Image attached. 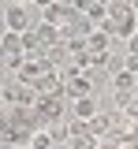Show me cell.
I'll use <instances>...</instances> for the list:
<instances>
[{
  "label": "cell",
  "instance_id": "6",
  "mask_svg": "<svg viewBox=\"0 0 138 149\" xmlns=\"http://www.w3.org/2000/svg\"><path fill=\"white\" fill-rule=\"evenodd\" d=\"M75 8H79L90 22H93V19H101V22L108 19V4H97V0H86V4H75Z\"/></svg>",
  "mask_w": 138,
  "mask_h": 149
},
{
  "label": "cell",
  "instance_id": "4",
  "mask_svg": "<svg viewBox=\"0 0 138 149\" xmlns=\"http://www.w3.org/2000/svg\"><path fill=\"white\" fill-rule=\"evenodd\" d=\"M97 116H101V108H97V101H93V97L75 101V108H71V119H86V123H90V119H97Z\"/></svg>",
  "mask_w": 138,
  "mask_h": 149
},
{
  "label": "cell",
  "instance_id": "9",
  "mask_svg": "<svg viewBox=\"0 0 138 149\" xmlns=\"http://www.w3.org/2000/svg\"><path fill=\"white\" fill-rule=\"evenodd\" d=\"M8 34H11V30H8V22H4V15H0V41H4Z\"/></svg>",
  "mask_w": 138,
  "mask_h": 149
},
{
  "label": "cell",
  "instance_id": "5",
  "mask_svg": "<svg viewBox=\"0 0 138 149\" xmlns=\"http://www.w3.org/2000/svg\"><path fill=\"white\" fill-rule=\"evenodd\" d=\"M112 86H116V93H123V97H138V74H131V71H119L116 78H112Z\"/></svg>",
  "mask_w": 138,
  "mask_h": 149
},
{
  "label": "cell",
  "instance_id": "3",
  "mask_svg": "<svg viewBox=\"0 0 138 149\" xmlns=\"http://www.w3.org/2000/svg\"><path fill=\"white\" fill-rule=\"evenodd\" d=\"M38 116L45 119V127L49 123H63V97H38Z\"/></svg>",
  "mask_w": 138,
  "mask_h": 149
},
{
  "label": "cell",
  "instance_id": "7",
  "mask_svg": "<svg viewBox=\"0 0 138 149\" xmlns=\"http://www.w3.org/2000/svg\"><path fill=\"white\" fill-rule=\"evenodd\" d=\"M52 146H56V142L49 138V130H38V134L30 138V146H26V149H52Z\"/></svg>",
  "mask_w": 138,
  "mask_h": 149
},
{
  "label": "cell",
  "instance_id": "8",
  "mask_svg": "<svg viewBox=\"0 0 138 149\" xmlns=\"http://www.w3.org/2000/svg\"><path fill=\"white\" fill-rule=\"evenodd\" d=\"M127 52H131V56H138V34L131 37V41H127Z\"/></svg>",
  "mask_w": 138,
  "mask_h": 149
},
{
  "label": "cell",
  "instance_id": "1",
  "mask_svg": "<svg viewBox=\"0 0 138 149\" xmlns=\"http://www.w3.org/2000/svg\"><path fill=\"white\" fill-rule=\"evenodd\" d=\"M34 11L41 8H30V4H8L4 8V22H8V30L11 34H30L38 22H34Z\"/></svg>",
  "mask_w": 138,
  "mask_h": 149
},
{
  "label": "cell",
  "instance_id": "2",
  "mask_svg": "<svg viewBox=\"0 0 138 149\" xmlns=\"http://www.w3.org/2000/svg\"><path fill=\"white\" fill-rule=\"evenodd\" d=\"M63 97H75V101H86V97H93V74L90 71H67L63 78Z\"/></svg>",
  "mask_w": 138,
  "mask_h": 149
}]
</instances>
